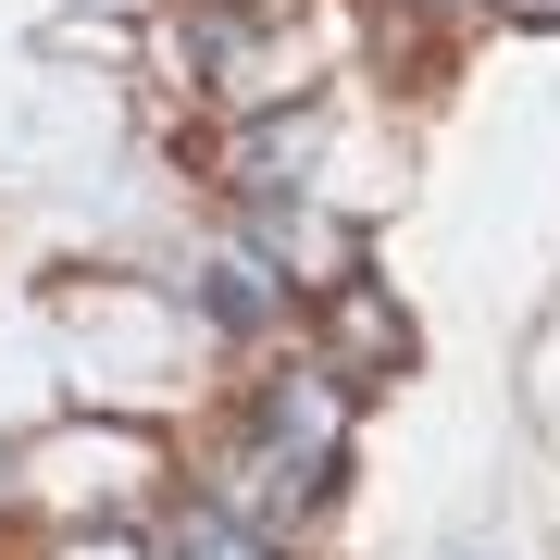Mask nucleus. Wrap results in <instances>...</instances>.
Listing matches in <instances>:
<instances>
[{
  "label": "nucleus",
  "instance_id": "4",
  "mask_svg": "<svg viewBox=\"0 0 560 560\" xmlns=\"http://www.w3.org/2000/svg\"><path fill=\"white\" fill-rule=\"evenodd\" d=\"M300 162H312V125H261V138H237V200H300Z\"/></svg>",
  "mask_w": 560,
  "mask_h": 560
},
{
  "label": "nucleus",
  "instance_id": "3",
  "mask_svg": "<svg viewBox=\"0 0 560 560\" xmlns=\"http://www.w3.org/2000/svg\"><path fill=\"white\" fill-rule=\"evenodd\" d=\"M150 560H275V536H261L249 511H175Z\"/></svg>",
  "mask_w": 560,
  "mask_h": 560
},
{
  "label": "nucleus",
  "instance_id": "5",
  "mask_svg": "<svg viewBox=\"0 0 560 560\" xmlns=\"http://www.w3.org/2000/svg\"><path fill=\"white\" fill-rule=\"evenodd\" d=\"M212 324H261V287H249V261H224V287H212Z\"/></svg>",
  "mask_w": 560,
  "mask_h": 560
},
{
  "label": "nucleus",
  "instance_id": "6",
  "mask_svg": "<svg viewBox=\"0 0 560 560\" xmlns=\"http://www.w3.org/2000/svg\"><path fill=\"white\" fill-rule=\"evenodd\" d=\"M499 13H511V25H560V0H499Z\"/></svg>",
  "mask_w": 560,
  "mask_h": 560
},
{
  "label": "nucleus",
  "instance_id": "2",
  "mask_svg": "<svg viewBox=\"0 0 560 560\" xmlns=\"http://www.w3.org/2000/svg\"><path fill=\"white\" fill-rule=\"evenodd\" d=\"M324 361H337V374L361 386V374H386V361H411V324L386 312L374 287H337V349H324Z\"/></svg>",
  "mask_w": 560,
  "mask_h": 560
},
{
  "label": "nucleus",
  "instance_id": "1",
  "mask_svg": "<svg viewBox=\"0 0 560 560\" xmlns=\"http://www.w3.org/2000/svg\"><path fill=\"white\" fill-rule=\"evenodd\" d=\"M337 460H349V374L337 361H287L275 386H261V411H249V448H237V511L249 523H300L324 486H337Z\"/></svg>",
  "mask_w": 560,
  "mask_h": 560
}]
</instances>
